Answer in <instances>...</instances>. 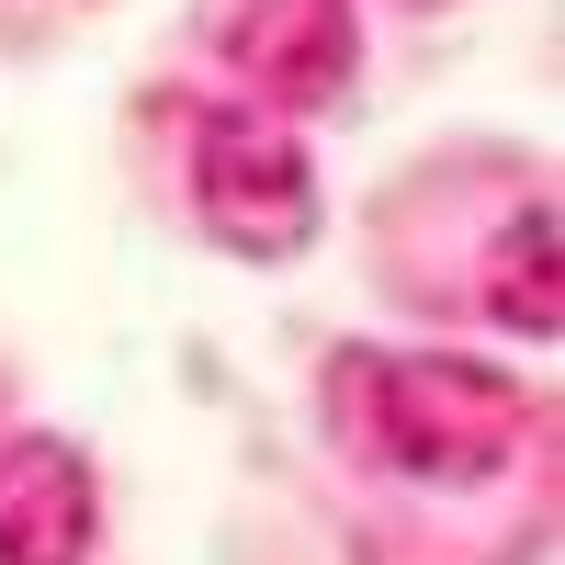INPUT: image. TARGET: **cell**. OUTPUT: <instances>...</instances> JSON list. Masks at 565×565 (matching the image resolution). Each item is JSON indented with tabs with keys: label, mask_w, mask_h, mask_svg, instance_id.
I'll return each instance as SVG.
<instances>
[{
	"label": "cell",
	"mask_w": 565,
	"mask_h": 565,
	"mask_svg": "<svg viewBox=\"0 0 565 565\" xmlns=\"http://www.w3.org/2000/svg\"><path fill=\"white\" fill-rule=\"evenodd\" d=\"M226 57H238L271 103H340V79H351V12H340V0H260L249 23H226Z\"/></svg>",
	"instance_id": "4"
},
{
	"label": "cell",
	"mask_w": 565,
	"mask_h": 565,
	"mask_svg": "<svg viewBox=\"0 0 565 565\" xmlns=\"http://www.w3.org/2000/svg\"><path fill=\"white\" fill-rule=\"evenodd\" d=\"M317 418L362 476H396V487H430V498H463V487H498L532 441V396L509 385L498 362H452V351H373V340H340L328 351V385H317Z\"/></svg>",
	"instance_id": "1"
},
{
	"label": "cell",
	"mask_w": 565,
	"mask_h": 565,
	"mask_svg": "<svg viewBox=\"0 0 565 565\" xmlns=\"http://www.w3.org/2000/svg\"><path fill=\"white\" fill-rule=\"evenodd\" d=\"M103 532V476L79 441H0V565H90Z\"/></svg>",
	"instance_id": "3"
},
{
	"label": "cell",
	"mask_w": 565,
	"mask_h": 565,
	"mask_svg": "<svg viewBox=\"0 0 565 565\" xmlns=\"http://www.w3.org/2000/svg\"><path fill=\"white\" fill-rule=\"evenodd\" d=\"M487 317H498V328H521L532 351L565 328V282H554V204H543V193L509 215V226H498V249H487Z\"/></svg>",
	"instance_id": "5"
},
{
	"label": "cell",
	"mask_w": 565,
	"mask_h": 565,
	"mask_svg": "<svg viewBox=\"0 0 565 565\" xmlns=\"http://www.w3.org/2000/svg\"><path fill=\"white\" fill-rule=\"evenodd\" d=\"M317 170L295 148V125H271L249 103H204L193 114V226L238 260H295L317 249Z\"/></svg>",
	"instance_id": "2"
}]
</instances>
